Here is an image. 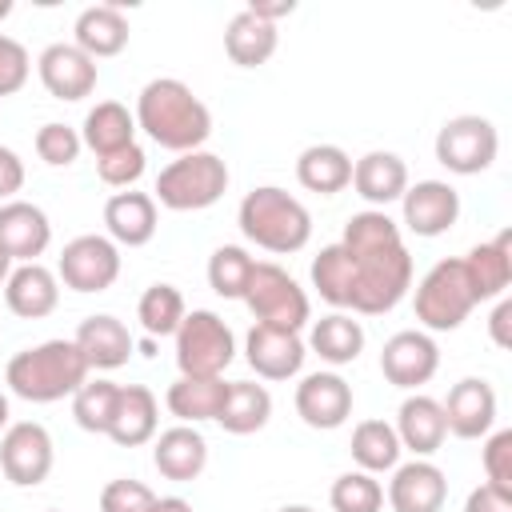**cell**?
Returning <instances> with one entry per match:
<instances>
[{
  "instance_id": "6da1fadb",
  "label": "cell",
  "mask_w": 512,
  "mask_h": 512,
  "mask_svg": "<svg viewBox=\"0 0 512 512\" xmlns=\"http://www.w3.org/2000/svg\"><path fill=\"white\" fill-rule=\"evenodd\" d=\"M340 244L348 248L352 272H356L352 312L360 316L392 312L412 288V256L404 248L400 224L380 208H364L348 216Z\"/></svg>"
},
{
  "instance_id": "7a4b0ae2",
  "label": "cell",
  "mask_w": 512,
  "mask_h": 512,
  "mask_svg": "<svg viewBox=\"0 0 512 512\" xmlns=\"http://www.w3.org/2000/svg\"><path fill=\"white\" fill-rule=\"evenodd\" d=\"M136 128L148 132L152 144L184 156L204 148V140L212 136V112L208 104L176 76H156L140 88L136 96Z\"/></svg>"
},
{
  "instance_id": "3957f363",
  "label": "cell",
  "mask_w": 512,
  "mask_h": 512,
  "mask_svg": "<svg viewBox=\"0 0 512 512\" xmlns=\"http://www.w3.org/2000/svg\"><path fill=\"white\" fill-rule=\"evenodd\" d=\"M88 380V360L80 356L76 340H44L36 348H24L8 360L4 384L12 396L28 404H56L72 396Z\"/></svg>"
},
{
  "instance_id": "277c9868",
  "label": "cell",
  "mask_w": 512,
  "mask_h": 512,
  "mask_svg": "<svg viewBox=\"0 0 512 512\" xmlns=\"http://www.w3.org/2000/svg\"><path fill=\"white\" fill-rule=\"evenodd\" d=\"M236 224L244 232L248 244L264 248V252H276V256H288V252H300L308 240H312V216L308 208L276 188V184H260L252 188L240 208H236Z\"/></svg>"
},
{
  "instance_id": "5b68a950",
  "label": "cell",
  "mask_w": 512,
  "mask_h": 512,
  "mask_svg": "<svg viewBox=\"0 0 512 512\" xmlns=\"http://www.w3.org/2000/svg\"><path fill=\"white\" fill-rule=\"evenodd\" d=\"M228 192V164L216 152H184L172 164L160 168L156 176V204H164L168 212H200L212 208L220 196Z\"/></svg>"
},
{
  "instance_id": "8992f818",
  "label": "cell",
  "mask_w": 512,
  "mask_h": 512,
  "mask_svg": "<svg viewBox=\"0 0 512 512\" xmlns=\"http://www.w3.org/2000/svg\"><path fill=\"white\" fill-rule=\"evenodd\" d=\"M412 308H416V320L424 324V332H456L468 312L476 308V296L468 288V276H464V264L460 260H436L420 284H416V296H412Z\"/></svg>"
},
{
  "instance_id": "52a82bcc",
  "label": "cell",
  "mask_w": 512,
  "mask_h": 512,
  "mask_svg": "<svg viewBox=\"0 0 512 512\" xmlns=\"http://www.w3.org/2000/svg\"><path fill=\"white\" fill-rule=\"evenodd\" d=\"M244 304H248L256 324L284 328V332H300L312 320L308 292L272 260H256V268L248 276V288H244Z\"/></svg>"
},
{
  "instance_id": "ba28073f",
  "label": "cell",
  "mask_w": 512,
  "mask_h": 512,
  "mask_svg": "<svg viewBox=\"0 0 512 512\" xmlns=\"http://www.w3.org/2000/svg\"><path fill=\"white\" fill-rule=\"evenodd\" d=\"M232 360H236L232 328L216 312L192 308L176 328V368H180V376H224V368Z\"/></svg>"
},
{
  "instance_id": "9c48e42d",
  "label": "cell",
  "mask_w": 512,
  "mask_h": 512,
  "mask_svg": "<svg viewBox=\"0 0 512 512\" xmlns=\"http://www.w3.org/2000/svg\"><path fill=\"white\" fill-rule=\"evenodd\" d=\"M496 152H500V132L488 116L464 112V116L444 120L440 132H436V160L456 176L488 172Z\"/></svg>"
},
{
  "instance_id": "30bf717a",
  "label": "cell",
  "mask_w": 512,
  "mask_h": 512,
  "mask_svg": "<svg viewBox=\"0 0 512 512\" xmlns=\"http://www.w3.org/2000/svg\"><path fill=\"white\" fill-rule=\"evenodd\" d=\"M116 276H120V248L96 232L68 240L56 260V280L72 292H108Z\"/></svg>"
},
{
  "instance_id": "8fae6325",
  "label": "cell",
  "mask_w": 512,
  "mask_h": 512,
  "mask_svg": "<svg viewBox=\"0 0 512 512\" xmlns=\"http://www.w3.org/2000/svg\"><path fill=\"white\" fill-rule=\"evenodd\" d=\"M52 460H56V452H52V436H48L44 424L16 420V424L4 428V436H0V472H4V480H12L16 488H36V484L48 480Z\"/></svg>"
},
{
  "instance_id": "7c38bea8",
  "label": "cell",
  "mask_w": 512,
  "mask_h": 512,
  "mask_svg": "<svg viewBox=\"0 0 512 512\" xmlns=\"http://www.w3.org/2000/svg\"><path fill=\"white\" fill-rule=\"evenodd\" d=\"M436 368H440V348L424 328H404V332L384 340L380 372L388 384L416 392L420 384H428L436 376Z\"/></svg>"
},
{
  "instance_id": "4fadbf2b",
  "label": "cell",
  "mask_w": 512,
  "mask_h": 512,
  "mask_svg": "<svg viewBox=\"0 0 512 512\" xmlns=\"http://www.w3.org/2000/svg\"><path fill=\"white\" fill-rule=\"evenodd\" d=\"M400 212L412 236L432 240V236H444L460 220V192L448 180H416L404 188Z\"/></svg>"
},
{
  "instance_id": "5bb4252c",
  "label": "cell",
  "mask_w": 512,
  "mask_h": 512,
  "mask_svg": "<svg viewBox=\"0 0 512 512\" xmlns=\"http://www.w3.org/2000/svg\"><path fill=\"white\" fill-rule=\"evenodd\" d=\"M36 76L44 84L48 96L56 100H84L96 92V80H100V68L92 56H84L76 44H48L40 56H36Z\"/></svg>"
},
{
  "instance_id": "9a60e30c",
  "label": "cell",
  "mask_w": 512,
  "mask_h": 512,
  "mask_svg": "<svg viewBox=\"0 0 512 512\" xmlns=\"http://www.w3.org/2000/svg\"><path fill=\"white\" fill-rule=\"evenodd\" d=\"M296 416L320 432L340 428L352 416V384L340 372H308L296 384Z\"/></svg>"
},
{
  "instance_id": "2e32d148",
  "label": "cell",
  "mask_w": 512,
  "mask_h": 512,
  "mask_svg": "<svg viewBox=\"0 0 512 512\" xmlns=\"http://www.w3.org/2000/svg\"><path fill=\"white\" fill-rule=\"evenodd\" d=\"M440 408H444V424H448L452 436L480 440L496 424V388L488 380H480V376H464V380H456L448 388Z\"/></svg>"
},
{
  "instance_id": "e0dca14e",
  "label": "cell",
  "mask_w": 512,
  "mask_h": 512,
  "mask_svg": "<svg viewBox=\"0 0 512 512\" xmlns=\"http://www.w3.org/2000/svg\"><path fill=\"white\" fill-rule=\"evenodd\" d=\"M304 356H308V348H304L300 332L252 324V332L244 336V360L264 380H292L304 368Z\"/></svg>"
},
{
  "instance_id": "ac0fdd59",
  "label": "cell",
  "mask_w": 512,
  "mask_h": 512,
  "mask_svg": "<svg viewBox=\"0 0 512 512\" xmlns=\"http://www.w3.org/2000/svg\"><path fill=\"white\" fill-rule=\"evenodd\" d=\"M384 496L392 512H440L448 500V476L432 460H408L392 468Z\"/></svg>"
},
{
  "instance_id": "d6986e66",
  "label": "cell",
  "mask_w": 512,
  "mask_h": 512,
  "mask_svg": "<svg viewBox=\"0 0 512 512\" xmlns=\"http://www.w3.org/2000/svg\"><path fill=\"white\" fill-rule=\"evenodd\" d=\"M0 244L12 256V264H32L52 244V224L40 204L8 200L0 204Z\"/></svg>"
},
{
  "instance_id": "ffe728a7",
  "label": "cell",
  "mask_w": 512,
  "mask_h": 512,
  "mask_svg": "<svg viewBox=\"0 0 512 512\" xmlns=\"http://www.w3.org/2000/svg\"><path fill=\"white\" fill-rule=\"evenodd\" d=\"M4 304L12 316L20 320H44L56 312L60 304V280L52 268H44L40 260L32 264H16L4 280Z\"/></svg>"
},
{
  "instance_id": "44dd1931",
  "label": "cell",
  "mask_w": 512,
  "mask_h": 512,
  "mask_svg": "<svg viewBox=\"0 0 512 512\" xmlns=\"http://www.w3.org/2000/svg\"><path fill=\"white\" fill-rule=\"evenodd\" d=\"M464 264V276H468V288L480 300H500L512 284V232H496L492 240L476 244L468 256H460Z\"/></svg>"
},
{
  "instance_id": "7402d4cb",
  "label": "cell",
  "mask_w": 512,
  "mask_h": 512,
  "mask_svg": "<svg viewBox=\"0 0 512 512\" xmlns=\"http://www.w3.org/2000/svg\"><path fill=\"white\" fill-rule=\"evenodd\" d=\"M392 428H396L400 448H408L416 460H428L432 452H440V444H444V436H448L440 400H432V396H424V392H412V396L400 404Z\"/></svg>"
},
{
  "instance_id": "603a6c76",
  "label": "cell",
  "mask_w": 512,
  "mask_h": 512,
  "mask_svg": "<svg viewBox=\"0 0 512 512\" xmlns=\"http://www.w3.org/2000/svg\"><path fill=\"white\" fill-rule=\"evenodd\" d=\"M152 464L164 480H176V484H188L204 472L208 464V440L200 436L196 424H176V428H164L152 444Z\"/></svg>"
},
{
  "instance_id": "cb8c5ba5",
  "label": "cell",
  "mask_w": 512,
  "mask_h": 512,
  "mask_svg": "<svg viewBox=\"0 0 512 512\" xmlns=\"http://www.w3.org/2000/svg\"><path fill=\"white\" fill-rule=\"evenodd\" d=\"M72 340H76L80 356L88 360V372H92V368H96V372H112V368L128 364V356H132V348H136V340H132V332L124 328V320H116V316H108V312L80 320V328H76Z\"/></svg>"
},
{
  "instance_id": "d4e9b609",
  "label": "cell",
  "mask_w": 512,
  "mask_h": 512,
  "mask_svg": "<svg viewBox=\"0 0 512 512\" xmlns=\"http://www.w3.org/2000/svg\"><path fill=\"white\" fill-rule=\"evenodd\" d=\"M352 188H356V196L364 200V204H372V208H388V204H396L400 196H404V188H408V164L396 156V152H364L356 164H352Z\"/></svg>"
},
{
  "instance_id": "484cf974",
  "label": "cell",
  "mask_w": 512,
  "mask_h": 512,
  "mask_svg": "<svg viewBox=\"0 0 512 512\" xmlns=\"http://www.w3.org/2000/svg\"><path fill=\"white\" fill-rule=\"evenodd\" d=\"M72 44L92 56V60H108L120 56L128 48V16L120 12V4H92L76 16L72 24Z\"/></svg>"
},
{
  "instance_id": "4316f807",
  "label": "cell",
  "mask_w": 512,
  "mask_h": 512,
  "mask_svg": "<svg viewBox=\"0 0 512 512\" xmlns=\"http://www.w3.org/2000/svg\"><path fill=\"white\" fill-rule=\"evenodd\" d=\"M156 424H160V404L156 392L144 384H120V400L108 424V436L120 448H140L148 440H156Z\"/></svg>"
},
{
  "instance_id": "83f0119b",
  "label": "cell",
  "mask_w": 512,
  "mask_h": 512,
  "mask_svg": "<svg viewBox=\"0 0 512 512\" xmlns=\"http://www.w3.org/2000/svg\"><path fill=\"white\" fill-rule=\"evenodd\" d=\"M104 228H108V240L112 244H124V248H140L156 236V200L148 192H116L108 196L104 204Z\"/></svg>"
},
{
  "instance_id": "f1b7e54d",
  "label": "cell",
  "mask_w": 512,
  "mask_h": 512,
  "mask_svg": "<svg viewBox=\"0 0 512 512\" xmlns=\"http://www.w3.org/2000/svg\"><path fill=\"white\" fill-rule=\"evenodd\" d=\"M224 396H228L224 376H180L176 384H168L164 404L180 424H204L220 416Z\"/></svg>"
},
{
  "instance_id": "f546056e",
  "label": "cell",
  "mask_w": 512,
  "mask_h": 512,
  "mask_svg": "<svg viewBox=\"0 0 512 512\" xmlns=\"http://www.w3.org/2000/svg\"><path fill=\"white\" fill-rule=\"evenodd\" d=\"M296 180L316 196H336L352 184V156L340 144H308L296 156Z\"/></svg>"
},
{
  "instance_id": "4dcf8cb0",
  "label": "cell",
  "mask_w": 512,
  "mask_h": 512,
  "mask_svg": "<svg viewBox=\"0 0 512 512\" xmlns=\"http://www.w3.org/2000/svg\"><path fill=\"white\" fill-rule=\"evenodd\" d=\"M276 44H280L276 24L252 16L248 8H240V12L228 20V28H224V52H228V60L240 64V68H260V64H268L272 52H276Z\"/></svg>"
},
{
  "instance_id": "1f68e13d",
  "label": "cell",
  "mask_w": 512,
  "mask_h": 512,
  "mask_svg": "<svg viewBox=\"0 0 512 512\" xmlns=\"http://www.w3.org/2000/svg\"><path fill=\"white\" fill-rule=\"evenodd\" d=\"M304 348H312L324 364L344 368L364 352V328H360V320H352V312H328L312 324Z\"/></svg>"
},
{
  "instance_id": "d6a6232c",
  "label": "cell",
  "mask_w": 512,
  "mask_h": 512,
  "mask_svg": "<svg viewBox=\"0 0 512 512\" xmlns=\"http://www.w3.org/2000/svg\"><path fill=\"white\" fill-rule=\"evenodd\" d=\"M268 416H272V396H268L264 384H256V380H228V396H224L220 416H216V424L224 432L252 436V432H260L268 424Z\"/></svg>"
},
{
  "instance_id": "836d02e7",
  "label": "cell",
  "mask_w": 512,
  "mask_h": 512,
  "mask_svg": "<svg viewBox=\"0 0 512 512\" xmlns=\"http://www.w3.org/2000/svg\"><path fill=\"white\" fill-rule=\"evenodd\" d=\"M80 140H84V148L96 152V160L108 152H120V148L136 144V116L120 100H100L96 108H88Z\"/></svg>"
},
{
  "instance_id": "e575fe53",
  "label": "cell",
  "mask_w": 512,
  "mask_h": 512,
  "mask_svg": "<svg viewBox=\"0 0 512 512\" xmlns=\"http://www.w3.org/2000/svg\"><path fill=\"white\" fill-rule=\"evenodd\" d=\"M312 288H316L320 300H328L332 308L352 312L356 272H352V256H348V248H344L340 240L316 252V260H312Z\"/></svg>"
},
{
  "instance_id": "d590c367",
  "label": "cell",
  "mask_w": 512,
  "mask_h": 512,
  "mask_svg": "<svg viewBox=\"0 0 512 512\" xmlns=\"http://www.w3.org/2000/svg\"><path fill=\"white\" fill-rule=\"evenodd\" d=\"M352 460L360 472H392L400 464V440H396V428L388 420H360L352 428Z\"/></svg>"
},
{
  "instance_id": "8d00e7d4",
  "label": "cell",
  "mask_w": 512,
  "mask_h": 512,
  "mask_svg": "<svg viewBox=\"0 0 512 512\" xmlns=\"http://www.w3.org/2000/svg\"><path fill=\"white\" fill-rule=\"evenodd\" d=\"M184 316H188V308H184V296L176 284H148L136 304V320L148 336H176Z\"/></svg>"
},
{
  "instance_id": "74e56055",
  "label": "cell",
  "mask_w": 512,
  "mask_h": 512,
  "mask_svg": "<svg viewBox=\"0 0 512 512\" xmlns=\"http://www.w3.org/2000/svg\"><path fill=\"white\" fill-rule=\"evenodd\" d=\"M116 400H120V384H112V380H104V376L84 380V384L72 392V416H76V424H80L84 432L108 436Z\"/></svg>"
},
{
  "instance_id": "f35d334b",
  "label": "cell",
  "mask_w": 512,
  "mask_h": 512,
  "mask_svg": "<svg viewBox=\"0 0 512 512\" xmlns=\"http://www.w3.org/2000/svg\"><path fill=\"white\" fill-rule=\"evenodd\" d=\"M256 260L248 256V248L240 244H220L212 256H208V288L224 300H244V288H248V276H252Z\"/></svg>"
},
{
  "instance_id": "ab89813d",
  "label": "cell",
  "mask_w": 512,
  "mask_h": 512,
  "mask_svg": "<svg viewBox=\"0 0 512 512\" xmlns=\"http://www.w3.org/2000/svg\"><path fill=\"white\" fill-rule=\"evenodd\" d=\"M328 504H332V512H380L384 508V484L372 472H360V468L340 472L332 480Z\"/></svg>"
},
{
  "instance_id": "60d3db41",
  "label": "cell",
  "mask_w": 512,
  "mask_h": 512,
  "mask_svg": "<svg viewBox=\"0 0 512 512\" xmlns=\"http://www.w3.org/2000/svg\"><path fill=\"white\" fill-rule=\"evenodd\" d=\"M80 148H84L80 132L68 128V124H60V120H48V124L36 128V156H40L48 168H68V164H76Z\"/></svg>"
},
{
  "instance_id": "b9f144b4",
  "label": "cell",
  "mask_w": 512,
  "mask_h": 512,
  "mask_svg": "<svg viewBox=\"0 0 512 512\" xmlns=\"http://www.w3.org/2000/svg\"><path fill=\"white\" fill-rule=\"evenodd\" d=\"M156 508V492L144 480H108L100 488V512H152Z\"/></svg>"
},
{
  "instance_id": "7bdbcfd3",
  "label": "cell",
  "mask_w": 512,
  "mask_h": 512,
  "mask_svg": "<svg viewBox=\"0 0 512 512\" xmlns=\"http://www.w3.org/2000/svg\"><path fill=\"white\" fill-rule=\"evenodd\" d=\"M144 164H148L144 148H140V144H128V148H120V152L100 156V160H96V172H100V180L112 184V188H132V184L144 176Z\"/></svg>"
},
{
  "instance_id": "ee69618b",
  "label": "cell",
  "mask_w": 512,
  "mask_h": 512,
  "mask_svg": "<svg viewBox=\"0 0 512 512\" xmlns=\"http://www.w3.org/2000/svg\"><path fill=\"white\" fill-rule=\"evenodd\" d=\"M484 476H488L484 484L512 492V428L488 432V440H484Z\"/></svg>"
},
{
  "instance_id": "f6af8a7d",
  "label": "cell",
  "mask_w": 512,
  "mask_h": 512,
  "mask_svg": "<svg viewBox=\"0 0 512 512\" xmlns=\"http://www.w3.org/2000/svg\"><path fill=\"white\" fill-rule=\"evenodd\" d=\"M28 72H32L28 48L0 32V96H16L28 84Z\"/></svg>"
},
{
  "instance_id": "bcb514c9",
  "label": "cell",
  "mask_w": 512,
  "mask_h": 512,
  "mask_svg": "<svg viewBox=\"0 0 512 512\" xmlns=\"http://www.w3.org/2000/svg\"><path fill=\"white\" fill-rule=\"evenodd\" d=\"M464 512H512V492L492 488V484H476L464 500Z\"/></svg>"
},
{
  "instance_id": "7dc6e473",
  "label": "cell",
  "mask_w": 512,
  "mask_h": 512,
  "mask_svg": "<svg viewBox=\"0 0 512 512\" xmlns=\"http://www.w3.org/2000/svg\"><path fill=\"white\" fill-rule=\"evenodd\" d=\"M24 188V160L0 144V204L16 200V192Z\"/></svg>"
},
{
  "instance_id": "c3c4849f",
  "label": "cell",
  "mask_w": 512,
  "mask_h": 512,
  "mask_svg": "<svg viewBox=\"0 0 512 512\" xmlns=\"http://www.w3.org/2000/svg\"><path fill=\"white\" fill-rule=\"evenodd\" d=\"M508 324H512V300L500 296L496 308H492V316H488V332H492V344H496V348H508V344H512Z\"/></svg>"
},
{
  "instance_id": "681fc988",
  "label": "cell",
  "mask_w": 512,
  "mask_h": 512,
  "mask_svg": "<svg viewBox=\"0 0 512 512\" xmlns=\"http://www.w3.org/2000/svg\"><path fill=\"white\" fill-rule=\"evenodd\" d=\"M248 12L260 16V20H268V24H276L280 16H292L296 12V0H248Z\"/></svg>"
},
{
  "instance_id": "f907efd6",
  "label": "cell",
  "mask_w": 512,
  "mask_h": 512,
  "mask_svg": "<svg viewBox=\"0 0 512 512\" xmlns=\"http://www.w3.org/2000/svg\"><path fill=\"white\" fill-rule=\"evenodd\" d=\"M152 512H192V504L184 496H156V508Z\"/></svg>"
},
{
  "instance_id": "816d5d0a",
  "label": "cell",
  "mask_w": 512,
  "mask_h": 512,
  "mask_svg": "<svg viewBox=\"0 0 512 512\" xmlns=\"http://www.w3.org/2000/svg\"><path fill=\"white\" fill-rule=\"evenodd\" d=\"M8 272H12V256L4 252V244H0V284L8 280Z\"/></svg>"
},
{
  "instance_id": "f5cc1de1",
  "label": "cell",
  "mask_w": 512,
  "mask_h": 512,
  "mask_svg": "<svg viewBox=\"0 0 512 512\" xmlns=\"http://www.w3.org/2000/svg\"><path fill=\"white\" fill-rule=\"evenodd\" d=\"M4 428H8V396L0 392V436H4Z\"/></svg>"
},
{
  "instance_id": "db71d44e",
  "label": "cell",
  "mask_w": 512,
  "mask_h": 512,
  "mask_svg": "<svg viewBox=\"0 0 512 512\" xmlns=\"http://www.w3.org/2000/svg\"><path fill=\"white\" fill-rule=\"evenodd\" d=\"M276 512H316V508H308V504H284V508H276Z\"/></svg>"
},
{
  "instance_id": "11a10c76",
  "label": "cell",
  "mask_w": 512,
  "mask_h": 512,
  "mask_svg": "<svg viewBox=\"0 0 512 512\" xmlns=\"http://www.w3.org/2000/svg\"><path fill=\"white\" fill-rule=\"evenodd\" d=\"M12 16V0H0V20H8Z\"/></svg>"
},
{
  "instance_id": "9f6ffc18",
  "label": "cell",
  "mask_w": 512,
  "mask_h": 512,
  "mask_svg": "<svg viewBox=\"0 0 512 512\" xmlns=\"http://www.w3.org/2000/svg\"><path fill=\"white\" fill-rule=\"evenodd\" d=\"M44 512H60V508H44Z\"/></svg>"
}]
</instances>
